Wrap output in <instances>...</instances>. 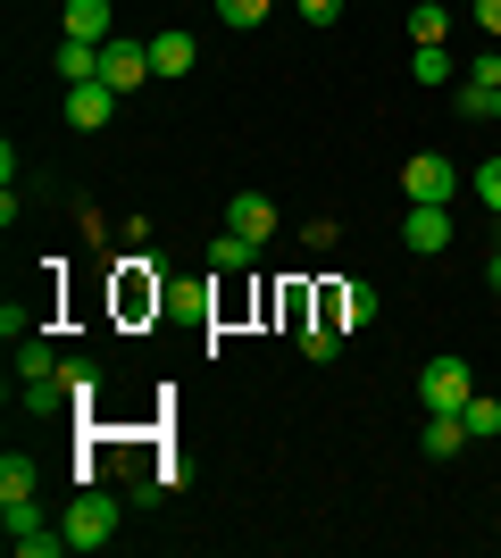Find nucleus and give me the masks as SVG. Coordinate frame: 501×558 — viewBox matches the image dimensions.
I'll return each mask as SVG.
<instances>
[{
	"label": "nucleus",
	"instance_id": "nucleus-16",
	"mask_svg": "<svg viewBox=\"0 0 501 558\" xmlns=\"http://www.w3.org/2000/svg\"><path fill=\"white\" fill-rule=\"evenodd\" d=\"M50 68L68 75V84H93V75H100V43H75V34H59V50H50Z\"/></svg>",
	"mask_w": 501,
	"mask_h": 558
},
{
	"label": "nucleus",
	"instance_id": "nucleus-5",
	"mask_svg": "<svg viewBox=\"0 0 501 558\" xmlns=\"http://www.w3.org/2000/svg\"><path fill=\"white\" fill-rule=\"evenodd\" d=\"M402 251H409V258H443V251H452V201H409Z\"/></svg>",
	"mask_w": 501,
	"mask_h": 558
},
{
	"label": "nucleus",
	"instance_id": "nucleus-12",
	"mask_svg": "<svg viewBox=\"0 0 501 558\" xmlns=\"http://www.w3.org/2000/svg\"><path fill=\"white\" fill-rule=\"evenodd\" d=\"M276 201H267V192H235V201H226V226L235 233H251V242H267V233H276Z\"/></svg>",
	"mask_w": 501,
	"mask_h": 558
},
{
	"label": "nucleus",
	"instance_id": "nucleus-23",
	"mask_svg": "<svg viewBox=\"0 0 501 558\" xmlns=\"http://www.w3.org/2000/svg\"><path fill=\"white\" fill-rule=\"evenodd\" d=\"M59 367H68V359H59L43 333H25V342H17V375H59Z\"/></svg>",
	"mask_w": 501,
	"mask_h": 558
},
{
	"label": "nucleus",
	"instance_id": "nucleus-11",
	"mask_svg": "<svg viewBox=\"0 0 501 558\" xmlns=\"http://www.w3.org/2000/svg\"><path fill=\"white\" fill-rule=\"evenodd\" d=\"M59 25H68L75 43H118V9H109V0H68Z\"/></svg>",
	"mask_w": 501,
	"mask_h": 558
},
{
	"label": "nucleus",
	"instance_id": "nucleus-6",
	"mask_svg": "<svg viewBox=\"0 0 501 558\" xmlns=\"http://www.w3.org/2000/svg\"><path fill=\"white\" fill-rule=\"evenodd\" d=\"M460 192V167L443 159V150H418V159L402 167V201H452Z\"/></svg>",
	"mask_w": 501,
	"mask_h": 558
},
{
	"label": "nucleus",
	"instance_id": "nucleus-22",
	"mask_svg": "<svg viewBox=\"0 0 501 558\" xmlns=\"http://www.w3.org/2000/svg\"><path fill=\"white\" fill-rule=\"evenodd\" d=\"M460 425H468V442H493V434H501V400H468V409H460Z\"/></svg>",
	"mask_w": 501,
	"mask_h": 558
},
{
	"label": "nucleus",
	"instance_id": "nucleus-7",
	"mask_svg": "<svg viewBox=\"0 0 501 558\" xmlns=\"http://www.w3.org/2000/svg\"><path fill=\"white\" fill-rule=\"evenodd\" d=\"M493 93H501V50H485V59H468V75L452 84V109L460 117H493Z\"/></svg>",
	"mask_w": 501,
	"mask_h": 558
},
{
	"label": "nucleus",
	"instance_id": "nucleus-29",
	"mask_svg": "<svg viewBox=\"0 0 501 558\" xmlns=\"http://www.w3.org/2000/svg\"><path fill=\"white\" fill-rule=\"evenodd\" d=\"M293 9H301L310 25H334V17H343V0H293Z\"/></svg>",
	"mask_w": 501,
	"mask_h": 558
},
{
	"label": "nucleus",
	"instance_id": "nucleus-31",
	"mask_svg": "<svg viewBox=\"0 0 501 558\" xmlns=\"http://www.w3.org/2000/svg\"><path fill=\"white\" fill-rule=\"evenodd\" d=\"M493 125H501V93H493Z\"/></svg>",
	"mask_w": 501,
	"mask_h": 558
},
{
	"label": "nucleus",
	"instance_id": "nucleus-30",
	"mask_svg": "<svg viewBox=\"0 0 501 558\" xmlns=\"http://www.w3.org/2000/svg\"><path fill=\"white\" fill-rule=\"evenodd\" d=\"M485 283H493V292H501V242H493V258H485Z\"/></svg>",
	"mask_w": 501,
	"mask_h": 558
},
{
	"label": "nucleus",
	"instance_id": "nucleus-4",
	"mask_svg": "<svg viewBox=\"0 0 501 558\" xmlns=\"http://www.w3.org/2000/svg\"><path fill=\"white\" fill-rule=\"evenodd\" d=\"M0 525H9V550H17V558H59V550H68V534H59L34 500H0Z\"/></svg>",
	"mask_w": 501,
	"mask_h": 558
},
{
	"label": "nucleus",
	"instance_id": "nucleus-25",
	"mask_svg": "<svg viewBox=\"0 0 501 558\" xmlns=\"http://www.w3.org/2000/svg\"><path fill=\"white\" fill-rule=\"evenodd\" d=\"M301 350H310V359H334V350H343V326H334V317H310V326H301Z\"/></svg>",
	"mask_w": 501,
	"mask_h": 558
},
{
	"label": "nucleus",
	"instance_id": "nucleus-18",
	"mask_svg": "<svg viewBox=\"0 0 501 558\" xmlns=\"http://www.w3.org/2000/svg\"><path fill=\"white\" fill-rule=\"evenodd\" d=\"M418 442H427V459H460V450H468V425L443 417V409H427V434H418Z\"/></svg>",
	"mask_w": 501,
	"mask_h": 558
},
{
	"label": "nucleus",
	"instance_id": "nucleus-32",
	"mask_svg": "<svg viewBox=\"0 0 501 558\" xmlns=\"http://www.w3.org/2000/svg\"><path fill=\"white\" fill-rule=\"evenodd\" d=\"M493 542H501V517H493Z\"/></svg>",
	"mask_w": 501,
	"mask_h": 558
},
{
	"label": "nucleus",
	"instance_id": "nucleus-28",
	"mask_svg": "<svg viewBox=\"0 0 501 558\" xmlns=\"http://www.w3.org/2000/svg\"><path fill=\"white\" fill-rule=\"evenodd\" d=\"M460 9L477 17V34H485V43H501V0H460Z\"/></svg>",
	"mask_w": 501,
	"mask_h": 558
},
{
	"label": "nucleus",
	"instance_id": "nucleus-19",
	"mask_svg": "<svg viewBox=\"0 0 501 558\" xmlns=\"http://www.w3.org/2000/svg\"><path fill=\"white\" fill-rule=\"evenodd\" d=\"M59 384H68V409H84V417H93V400H100V367H93V359H68V367H59Z\"/></svg>",
	"mask_w": 501,
	"mask_h": 558
},
{
	"label": "nucleus",
	"instance_id": "nucleus-24",
	"mask_svg": "<svg viewBox=\"0 0 501 558\" xmlns=\"http://www.w3.org/2000/svg\"><path fill=\"white\" fill-rule=\"evenodd\" d=\"M276 0H217V25H235V34H251V25L267 17Z\"/></svg>",
	"mask_w": 501,
	"mask_h": 558
},
{
	"label": "nucleus",
	"instance_id": "nucleus-21",
	"mask_svg": "<svg viewBox=\"0 0 501 558\" xmlns=\"http://www.w3.org/2000/svg\"><path fill=\"white\" fill-rule=\"evenodd\" d=\"M0 500H34V459H25V450L0 459Z\"/></svg>",
	"mask_w": 501,
	"mask_h": 558
},
{
	"label": "nucleus",
	"instance_id": "nucleus-3",
	"mask_svg": "<svg viewBox=\"0 0 501 558\" xmlns=\"http://www.w3.org/2000/svg\"><path fill=\"white\" fill-rule=\"evenodd\" d=\"M468 400H477V375H468V359H452V350H443V359H427V367H418V409H443V417H460Z\"/></svg>",
	"mask_w": 501,
	"mask_h": 558
},
{
	"label": "nucleus",
	"instance_id": "nucleus-27",
	"mask_svg": "<svg viewBox=\"0 0 501 558\" xmlns=\"http://www.w3.org/2000/svg\"><path fill=\"white\" fill-rule=\"evenodd\" d=\"M468 184H477V201L501 217V159H477V175H468Z\"/></svg>",
	"mask_w": 501,
	"mask_h": 558
},
{
	"label": "nucleus",
	"instance_id": "nucleus-8",
	"mask_svg": "<svg viewBox=\"0 0 501 558\" xmlns=\"http://www.w3.org/2000/svg\"><path fill=\"white\" fill-rule=\"evenodd\" d=\"M118 84H100V75H93V84H68V125H75V134H100V125H109V117H118Z\"/></svg>",
	"mask_w": 501,
	"mask_h": 558
},
{
	"label": "nucleus",
	"instance_id": "nucleus-26",
	"mask_svg": "<svg viewBox=\"0 0 501 558\" xmlns=\"http://www.w3.org/2000/svg\"><path fill=\"white\" fill-rule=\"evenodd\" d=\"M167 308H176V317H201V308H210V283H167Z\"/></svg>",
	"mask_w": 501,
	"mask_h": 558
},
{
	"label": "nucleus",
	"instance_id": "nucleus-17",
	"mask_svg": "<svg viewBox=\"0 0 501 558\" xmlns=\"http://www.w3.org/2000/svg\"><path fill=\"white\" fill-rule=\"evenodd\" d=\"M251 258H260V242H251V233H235V226H217V242H210V267H217V276H242V267H251Z\"/></svg>",
	"mask_w": 501,
	"mask_h": 558
},
{
	"label": "nucleus",
	"instance_id": "nucleus-2",
	"mask_svg": "<svg viewBox=\"0 0 501 558\" xmlns=\"http://www.w3.org/2000/svg\"><path fill=\"white\" fill-rule=\"evenodd\" d=\"M167 308V283H159V258L151 251H134V258H118V317L126 326H143V317H159Z\"/></svg>",
	"mask_w": 501,
	"mask_h": 558
},
{
	"label": "nucleus",
	"instance_id": "nucleus-15",
	"mask_svg": "<svg viewBox=\"0 0 501 558\" xmlns=\"http://www.w3.org/2000/svg\"><path fill=\"white\" fill-rule=\"evenodd\" d=\"M326 317H334L343 333L368 326V317H377V292H368V283H334V292H326Z\"/></svg>",
	"mask_w": 501,
	"mask_h": 558
},
{
	"label": "nucleus",
	"instance_id": "nucleus-1",
	"mask_svg": "<svg viewBox=\"0 0 501 558\" xmlns=\"http://www.w3.org/2000/svg\"><path fill=\"white\" fill-rule=\"evenodd\" d=\"M118 492H100V484H75L68 517H59V534H68V550H109L118 542Z\"/></svg>",
	"mask_w": 501,
	"mask_h": 558
},
{
	"label": "nucleus",
	"instance_id": "nucleus-13",
	"mask_svg": "<svg viewBox=\"0 0 501 558\" xmlns=\"http://www.w3.org/2000/svg\"><path fill=\"white\" fill-rule=\"evenodd\" d=\"M59 409H68L59 375H17V417H59Z\"/></svg>",
	"mask_w": 501,
	"mask_h": 558
},
{
	"label": "nucleus",
	"instance_id": "nucleus-9",
	"mask_svg": "<svg viewBox=\"0 0 501 558\" xmlns=\"http://www.w3.org/2000/svg\"><path fill=\"white\" fill-rule=\"evenodd\" d=\"M100 84H118V93H134V84H151V43H100Z\"/></svg>",
	"mask_w": 501,
	"mask_h": 558
},
{
	"label": "nucleus",
	"instance_id": "nucleus-10",
	"mask_svg": "<svg viewBox=\"0 0 501 558\" xmlns=\"http://www.w3.org/2000/svg\"><path fill=\"white\" fill-rule=\"evenodd\" d=\"M192 59H201V43H192L184 25H167V34H151V75H159V84L192 75Z\"/></svg>",
	"mask_w": 501,
	"mask_h": 558
},
{
	"label": "nucleus",
	"instance_id": "nucleus-14",
	"mask_svg": "<svg viewBox=\"0 0 501 558\" xmlns=\"http://www.w3.org/2000/svg\"><path fill=\"white\" fill-rule=\"evenodd\" d=\"M409 75H418L427 93H443V84H460V59L443 43H409Z\"/></svg>",
	"mask_w": 501,
	"mask_h": 558
},
{
	"label": "nucleus",
	"instance_id": "nucleus-20",
	"mask_svg": "<svg viewBox=\"0 0 501 558\" xmlns=\"http://www.w3.org/2000/svg\"><path fill=\"white\" fill-rule=\"evenodd\" d=\"M443 34H452V9H443V0H418V9H409V43H443Z\"/></svg>",
	"mask_w": 501,
	"mask_h": 558
}]
</instances>
